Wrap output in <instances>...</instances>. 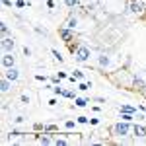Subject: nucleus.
<instances>
[{
    "instance_id": "30",
    "label": "nucleus",
    "mask_w": 146,
    "mask_h": 146,
    "mask_svg": "<svg viewBox=\"0 0 146 146\" xmlns=\"http://www.w3.org/2000/svg\"><path fill=\"white\" fill-rule=\"evenodd\" d=\"M20 101L27 105V103H29V96H25V94H22V96H20Z\"/></svg>"
},
{
    "instance_id": "29",
    "label": "nucleus",
    "mask_w": 146,
    "mask_h": 146,
    "mask_svg": "<svg viewBox=\"0 0 146 146\" xmlns=\"http://www.w3.org/2000/svg\"><path fill=\"white\" fill-rule=\"evenodd\" d=\"M23 121H25V117H23V115H18V117L14 119V125H22Z\"/></svg>"
},
{
    "instance_id": "32",
    "label": "nucleus",
    "mask_w": 146,
    "mask_h": 146,
    "mask_svg": "<svg viewBox=\"0 0 146 146\" xmlns=\"http://www.w3.org/2000/svg\"><path fill=\"white\" fill-rule=\"evenodd\" d=\"M35 80H37V82H47V76H43V74H35Z\"/></svg>"
},
{
    "instance_id": "4",
    "label": "nucleus",
    "mask_w": 146,
    "mask_h": 146,
    "mask_svg": "<svg viewBox=\"0 0 146 146\" xmlns=\"http://www.w3.org/2000/svg\"><path fill=\"white\" fill-rule=\"evenodd\" d=\"M127 10L131 14H135V16H138V18H142V14L146 12V4L144 2H136V0H129L127 2Z\"/></svg>"
},
{
    "instance_id": "33",
    "label": "nucleus",
    "mask_w": 146,
    "mask_h": 146,
    "mask_svg": "<svg viewBox=\"0 0 146 146\" xmlns=\"http://www.w3.org/2000/svg\"><path fill=\"white\" fill-rule=\"evenodd\" d=\"M55 6H56V4H55V0H47V8H51V10H53Z\"/></svg>"
},
{
    "instance_id": "19",
    "label": "nucleus",
    "mask_w": 146,
    "mask_h": 146,
    "mask_svg": "<svg viewBox=\"0 0 146 146\" xmlns=\"http://www.w3.org/2000/svg\"><path fill=\"white\" fill-rule=\"evenodd\" d=\"M62 2L66 4L70 10H74V8H78V6H80V0H62Z\"/></svg>"
},
{
    "instance_id": "16",
    "label": "nucleus",
    "mask_w": 146,
    "mask_h": 146,
    "mask_svg": "<svg viewBox=\"0 0 146 146\" xmlns=\"http://www.w3.org/2000/svg\"><path fill=\"white\" fill-rule=\"evenodd\" d=\"M62 98H66V100H76L78 96H76V90H72V88H70V90L62 92Z\"/></svg>"
},
{
    "instance_id": "34",
    "label": "nucleus",
    "mask_w": 146,
    "mask_h": 146,
    "mask_svg": "<svg viewBox=\"0 0 146 146\" xmlns=\"http://www.w3.org/2000/svg\"><path fill=\"white\" fill-rule=\"evenodd\" d=\"M51 84H60V78L58 76H51Z\"/></svg>"
},
{
    "instance_id": "21",
    "label": "nucleus",
    "mask_w": 146,
    "mask_h": 146,
    "mask_svg": "<svg viewBox=\"0 0 146 146\" xmlns=\"http://www.w3.org/2000/svg\"><path fill=\"white\" fill-rule=\"evenodd\" d=\"M121 119H123V121H129V123H133V121H135V113H121Z\"/></svg>"
},
{
    "instance_id": "14",
    "label": "nucleus",
    "mask_w": 146,
    "mask_h": 146,
    "mask_svg": "<svg viewBox=\"0 0 146 146\" xmlns=\"http://www.w3.org/2000/svg\"><path fill=\"white\" fill-rule=\"evenodd\" d=\"M90 105V98H76L74 100V107H88Z\"/></svg>"
},
{
    "instance_id": "17",
    "label": "nucleus",
    "mask_w": 146,
    "mask_h": 146,
    "mask_svg": "<svg viewBox=\"0 0 146 146\" xmlns=\"http://www.w3.org/2000/svg\"><path fill=\"white\" fill-rule=\"evenodd\" d=\"M92 88V82H86V80H80L78 82V90L80 92H88Z\"/></svg>"
},
{
    "instance_id": "25",
    "label": "nucleus",
    "mask_w": 146,
    "mask_h": 146,
    "mask_svg": "<svg viewBox=\"0 0 146 146\" xmlns=\"http://www.w3.org/2000/svg\"><path fill=\"white\" fill-rule=\"evenodd\" d=\"M14 6H16V8H20V10H23L25 6H29V2H25V0H16V2H14Z\"/></svg>"
},
{
    "instance_id": "38",
    "label": "nucleus",
    "mask_w": 146,
    "mask_h": 146,
    "mask_svg": "<svg viewBox=\"0 0 146 146\" xmlns=\"http://www.w3.org/2000/svg\"><path fill=\"white\" fill-rule=\"evenodd\" d=\"M135 119H138V121H142V119H144V111H142V113H138V115L135 113Z\"/></svg>"
},
{
    "instance_id": "3",
    "label": "nucleus",
    "mask_w": 146,
    "mask_h": 146,
    "mask_svg": "<svg viewBox=\"0 0 146 146\" xmlns=\"http://www.w3.org/2000/svg\"><path fill=\"white\" fill-rule=\"evenodd\" d=\"M111 80L117 86L127 88V90H133V88H135V74L129 72V70H119V72L111 74Z\"/></svg>"
},
{
    "instance_id": "1",
    "label": "nucleus",
    "mask_w": 146,
    "mask_h": 146,
    "mask_svg": "<svg viewBox=\"0 0 146 146\" xmlns=\"http://www.w3.org/2000/svg\"><path fill=\"white\" fill-rule=\"evenodd\" d=\"M68 49H70V53H72V58H74L76 62H80V64H86V62H90V58H92L90 47L80 45V43H68Z\"/></svg>"
},
{
    "instance_id": "20",
    "label": "nucleus",
    "mask_w": 146,
    "mask_h": 146,
    "mask_svg": "<svg viewBox=\"0 0 146 146\" xmlns=\"http://www.w3.org/2000/svg\"><path fill=\"white\" fill-rule=\"evenodd\" d=\"M76 123H78L76 119H74V121H72V119H66V121H64V127H66L68 131H74V129H76Z\"/></svg>"
},
{
    "instance_id": "40",
    "label": "nucleus",
    "mask_w": 146,
    "mask_h": 146,
    "mask_svg": "<svg viewBox=\"0 0 146 146\" xmlns=\"http://www.w3.org/2000/svg\"><path fill=\"white\" fill-rule=\"evenodd\" d=\"M56 103H58V101H56V100H55V98H53V100H49V105H51V107H55Z\"/></svg>"
},
{
    "instance_id": "13",
    "label": "nucleus",
    "mask_w": 146,
    "mask_h": 146,
    "mask_svg": "<svg viewBox=\"0 0 146 146\" xmlns=\"http://www.w3.org/2000/svg\"><path fill=\"white\" fill-rule=\"evenodd\" d=\"M146 86V80L142 78V76H140V74H135V90H142V88H144Z\"/></svg>"
},
{
    "instance_id": "7",
    "label": "nucleus",
    "mask_w": 146,
    "mask_h": 146,
    "mask_svg": "<svg viewBox=\"0 0 146 146\" xmlns=\"http://www.w3.org/2000/svg\"><path fill=\"white\" fill-rule=\"evenodd\" d=\"M16 66V56L14 53H4L2 55V68H12Z\"/></svg>"
},
{
    "instance_id": "18",
    "label": "nucleus",
    "mask_w": 146,
    "mask_h": 146,
    "mask_svg": "<svg viewBox=\"0 0 146 146\" xmlns=\"http://www.w3.org/2000/svg\"><path fill=\"white\" fill-rule=\"evenodd\" d=\"M0 33H2V37H8V35H10V27H8L6 22L0 23Z\"/></svg>"
},
{
    "instance_id": "31",
    "label": "nucleus",
    "mask_w": 146,
    "mask_h": 146,
    "mask_svg": "<svg viewBox=\"0 0 146 146\" xmlns=\"http://www.w3.org/2000/svg\"><path fill=\"white\" fill-rule=\"evenodd\" d=\"M90 125H92V127H98V125H100V119H98V117H92V119H90Z\"/></svg>"
},
{
    "instance_id": "37",
    "label": "nucleus",
    "mask_w": 146,
    "mask_h": 146,
    "mask_svg": "<svg viewBox=\"0 0 146 146\" xmlns=\"http://www.w3.org/2000/svg\"><path fill=\"white\" fill-rule=\"evenodd\" d=\"M56 76H58V78H60V80L68 78V74H66V72H56Z\"/></svg>"
},
{
    "instance_id": "24",
    "label": "nucleus",
    "mask_w": 146,
    "mask_h": 146,
    "mask_svg": "<svg viewBox=\"0 0 146 146\" xmlns=\"http://www.w3.org/2000/svg\"><path fill=\"white\" fill-rule=\"evenodd\" d=\"M51 90H53V94H55V96H62V88H60V84H55V86H51Z\"/></svg>"
},
{
    "instance_id": "8",
    "label": "nucleus",
    "mask_w": 146,
    "mask_h": 146,
    "mask_svg": "<svg viewBox=\"0 0 146 146\" xmlns=\"http://www.w3.org/2000/svg\"><path fill=\"white\" fill-rule=\"evenodd\" d=\"M133 136L136 140H144L146 138V127L144 125H133Z\"/></svg>"
},
{
    "instance_id": "9",
    "label": "nucleus",
    "mask_w": 146,
    "mask_h": 146,
    "mask_svg": "<svg viewBox=\"0 0 146 146\" xmlns=\"http://www.w3.org/2000/svg\"><path fill=\"white\" fill-rule=\"evenodd\" d=\"M2 76H6L8 80H12V82H18L20 80V70L16 66H12V68H4V74Z\"/></svg>"
},
{
    "instance_id": "12",
    "label": "nucleus",
    "mask_w": 146,
    "mask_h": 146,
    "mask_svg": "<svg viewBox=\"0 0 146 146\" xmlns=\"http://www.w3.org/2000/svg\"><path fill=\"white\" fill-rule=\"evenodd\" d=\"M98 62H100V66H101V68H109V66H111V56L100 55V56H98Z\"/></svg>"
},
{
    "instance_id": "22",
    "label": "nucleus",
    "mask_w": 146,
    "mask_h": 146,
    "mask_svg": "<svg viewBox=\"0 0 146 146\" xmlns=\"http://www.w3.org/2000/svg\"><path fill=\"white\" fill-rule=\"evenodd\" d=\"M45 131L47 133H58V127L55 123H49V125H45Z\"/></svg>"
},
{
    "instance_id": "41",
    "label": "nucleus",
    "mask_w": 146,
    "mask_h": 146,
    "mask_svg": "<svg viewBox=\"0 0 146 146\" xmlns=\"http://www.w3.org/2000/svg\"><path fill=\"white\" fill-rule=\"evenodd\" d=\"M140 94H142V96H144V98H146V86H144V88H142V90H140Z\"/></svg>"
},
{
    "instance_id": "26",
    "label": "nucleus",
    "mask_w": 146,
    "mask_h": 146,
    "mask_svg": "<svg viewBox=\"0 0 146 146\" xmlns=\"http://www.w3.org/2000/svg\"><path fill=\"white\" fill-rule=\"evenodd\" d=\"M76 121H78V125H88V123H90V119H88V117H84V115L76 117Z\"/></svg>"
},
{
    "instance_id": "10",
    "label": "nucleus",
    "mask_w": 146,
    "mask_h": 146,
    "mask_svg": "<svg viewBox=\"0 0 146 146\" xmlns=\"http://www.w3.org/2000/svg\"><path fill=\"white\" fill-rule=\"evenodd\" d=\"M12 84H14L12 80H8L6 76H2V80H0V92H2V94L6 96V94L12 90Z\"/></svg>"
},
{
    "instance_id": "39",
    "label": "nucleus",
    "mask_w": 146,
    "mask_h": 146,
    "mask_svg": "<svg viewBox=\"0 0 146 146\" xmlns=\"http://www.w3.org/2000/svg\"><path fill=\"white\" fill-rule=\"evenodd\" d=\"M94 100L98 101V103H105V98H101V96H98V98H94Z\"/></svg>"
},
{
    "instance_id": "5",
    "label": "nucleus",
    "mask_w": 146,
    "mask_h": 146,
    "mask_svg": "<svg viewBox=\"0 0 146 146\" xmlns=\"http://www.w3.org/2000/svg\"><path fill=\"white\" fill-rule=\"evenodd\" d=\"M58 37L68 45V43L74 41V29H70V27H66V25H60V27H58Z\"/></svg>"
},
{
    "instance_id": "2",
    "label": "nucleus",
    "mask_w": 146,
    "mask_h": 146,
    "mask_svg": "<svg viewBox=\"0 0 146 146\" xmlns=\"http://www.w3.org/2000/svg\"><path fill=\"white\" fill-rule=\"evenodd\" d=\"M109 135L115 136V138H127V136H133V123H129V121H119V123H115L109 127Z\"/></svg>"
},
{
    "instance_id": "6",
    "label": "nucleus",
    "mask_w": 146,
    "mask_h": 146,
    "mask_svg": "<svg viewBox=\"0 0 146 146\" xmlns=\"http://www.w3.org/2000/svg\"><path fill=\"white\" fill-rule=\"evenodd\" d=\"M0 47H2V53H14V47H16V43H14L12 35H8V37H2Z\"/></svg>"
},
{
    "instance_id": "35",
    "label": "nucleus",
    "mask_w": 146,
    "mask_h": 146,
    "mask_svg": "<svg viewBox=\"0 0 146 146\" xmlns=\"http://www.w3.org/2000/svg\"><path fill=\"white\" fill-rule=\"evenodd\" d=\"M23 55H25V56H31V49H29V47H23Z\"/></svg>"
},
{
    "instance_id": "15",
    "label": "nucleus",
    "mask_w": 146,
    "mask_h": 146,
    "mask_svg": "<svg viewBox=\"0 0 146 146\" xmlns=\"http://www.w3.org/2000/svg\"><path fill=\"white\" fill-rule=\"evenodd\" d=\"M119 113H136V107L135 105H129V103H125L119 107Z\"/></svg>"
},
{
    "instance_id": "11",
    "label": "nucleus",
    "mask_w": 146,
    "mask_h": 146,
    "mask_svg": "<svg viewBox=\"0 0 146 146\" xmlns=\"http://www.w3.org/2000/svg\"><path fill=\"white\" fill-rule=\"evenodd\" d=\"M62 25H66V27H70V29H76V25H78V18L74 16V12H72V14L68 16V20L62 23Z\"/></svg>"
},
{
    "instance_id": "36",
    "label": "nucleus",
    "mask_w": 146,
    "mask_h": 146,
    "mask_svg": "<svg viewBox=\"0 0 146 146\" xmlns=\"http://www.w3.org/2000/svg\"><path fill=\"white\" fill-rule=\"evenodd\" d=\"M2 6H4V8H12V2L10 0H2Z\"/></svg>"
},
{
    "instance_id": "27",
    "label": "nucleus",
    "mask_w": 146,
    "mask_h": 146,
    "mask_svg": "<svg viewBox=\"0 0 146 146\" xmlns=\"http://www.w3.org/2000/svg\"><path fill=\"white\" fill-rule=\"evenodd\" d=\"M74 76H76L78 80H84V78H86V76H84V70H80V68H76V70H74Z\"/></svg>"
},
{
    "instance_id": "23",
    "label": "nucleus",
    "mask_w": 146,
    "mask_h": 146,
    "mask_svg": "<svg viewBox=\"0 0 146 146\" xmlns=\"http://www.w3.org/2000/svg\"><path fill=\"white\" fill-rule=\"evenodd\" d=\"M51 55L55 56V60H56V62H64V58H62V55H60V53H58L56 49H53V51H51Z\"/></svg>"
},
{
    "instance_id": "28",
    "label": "nucleus",
    "mask_w": 146,
    "mask_h": 146,
    "mask_svg": "<svg viewBox=\"0 0 146 146\" xmlns=\"http://www.w3.org/2000/svg\"><path fill=\"white\" fill-rule=\"evenodd\" d=\"M33 131H35V133H41V131H45V125L35 123V125H33Z\"/></svg>"
}]
</instances>
